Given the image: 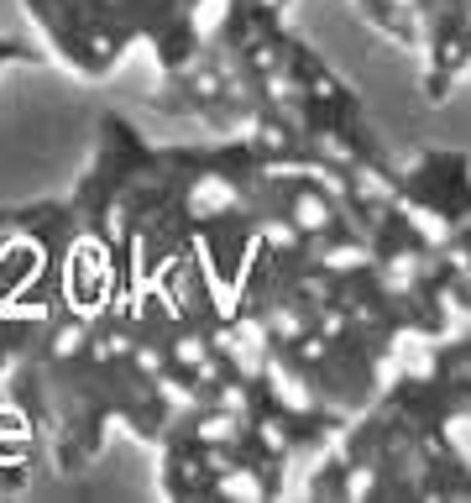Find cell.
Masks as SVG:
<instances>
[{
    "mask_svg": "<svg viewBox=\"0 0 471 503\" xmlns=\"http://www.w3.org/2000/svg\"><path fill=\"white\" fill-rule=\"evenodd\" d=\"M231 204H241V195H236V184L221 174L199 178L194 189H189V210H194V215H225Z\"/></svg>",
    "mask_w": 471,
    "mask_h": 503,
    "instance_id": "cell-1",
    "label": "cell"
},
{
    "mask_svg": "<svg viewBox=\"0 0 471 503\" xmlns=\"http://www.w3.org/2000/svg\"><path fill=\"white\" fill-rule=\"evenodd\" d=\"M294 226L304 231V236H320V231L335 226V204L325 200V189H304V195H294Z\"/></svg>",
    "mask_w": 471,
    "mask_h": 503,
    "instance_id": "cell-2",
    "label": "cell"
},
{
    "mask_svg": "<svg viewBox=\"0 0 471 503\" xmlns=\"http://www.w3.org/2000/svg\"><path fill=\"white\" fill-rule=\"evenodd\" d=\"M268 383H273V394L283 409H294V414H315V394H309V383L298 373H288V367H278V362H268Z\"/></svg>",
    "mask_w": 471,
    "mask_h": 503,
    "instance_id": "cell-3",
    "label": "cell"
},
{
    "mask_svg": "<svg viewBox=\"0 0 471 503\" xmlns=\"http://www.w3.org/2000/svg\"><path fill=\"white\" fill-rule=\"evenodd\" d=\"M221 498H268V478H257L251 467H225V472H215V482H210Z\"/></svg>",
    "mask_w": 471,
    "mask_h": 503,
    "instance_id": "cell-4",
    "label": "cell"
},
{
    "mask_svg": "<svg viewBox=\"0 0 471 503\" xmlns=\"http://www.w3.org/2000/svg\"><path fill=\"white\" fill-rule=\"evenodd\" d=\"M199 446H231L236 435H241V414H231V409H210L204 420L194 425Z\"/></svg>",
    "mask_w": 471,
    "mask_h": 503,
    "instance_id": "cell-5",
    "label": "cell"
},
{
    "mask_svg": "<svg viewBox=\"0 0 471 503\" xmlns=\"http://www.w3.org/2000/svg\"><path fill=\"white\" fill-rule=\"evenodd\" d=\"M268 326H273V341H283V346H294L298 336H309V320H304V309H294V304H273L268 309Z\"/></svg>",
    "mask_w": 471,
    "mask_h": 503,
    "instance_id": "cell-6",
    "label": "cell"
},
{
    "mask_svg": "<svg viewBox=\"0 0 471 503\" xmlns=\"http://www.w3.org/2000/svg\"><path fill=\"white\" fill-rule=\"evenodd\" d=\"M367 262H372V252L367 247H325L320 252L325 273H351V268H367Z\"/></svg>",
    "mask_w": 471,
    "mask_h": 503,
    "instance_id": "cell-7",
    "label": "cell"
},
{
    "mask_svg": "<svg viewBox=\"0 0 471 503\" xmlns=\"http://www.w3.org/2000/svg\"><path fill=\"white\" fill-rule=\"evenodd\" d=\"M215 409H231V414H241V420H247V414H251V388H247V377H241V383H225L221 394H215Z\"/></svg>",
    "mask_w": 471,
    "mask_h": 503,
    "instance_id": "cell-8",
    "label": "cell"
},
{
    "mask_svg": "<svg viewBox=\"0 0 471 503\" xmlns=\"http://www.w3.org/2000/svg\"><path fill=\"white\" fill-rule=\"evenodd\" d=\"M298 236H304V231L294 226V215H288V221H268V226H262V242H268L273 252H288V247H298Z\"/></svg>",
    "mask_w": 471,
    "mask_h": 503,
    "instance_id": "cell-9",
    "label": "cell"
},
{
    "mask_svg": "<svg viewBox=\"0 0 471 503\" xmlns=\"http://www.w3.org/2000/svg\"><path fill=\"white\" fill-rule=\"evenodd\" d=\"M174 356L184 362V367H189V373H199V367L210 362V346H204V336H194V330H189V336H184V341L174 346Z\"/></svg>",
    "mask_w": 471,
    "mask_h": 503,
    "instance_id": "cell-10",
    "label": "cell"
},
{
    "mask_svg": "<svg viewBox=\"0 0 471 503\" xmlns=\"http://www.w3.org/2000/svg\"><path fill=\"white\" fill-rule=\"evenodd\" d=\"M315 330H320V336H330V341H341V336L351 330V315H346V309H330V304H325L320 315H315Z\"/></svg>",
    "mask_w": 471,
    "mask_h": 503,
    "instance_id": "cell-11",
    "label": "cell"
},
{
    "mask_svg": "<svg viewBox=\"0 0 471 503\" xmlns=\"http://www.w3.org/2000/svg\"><path fill=\"white\" fill-rule=\"evenodd\" d=\"M372 482H377L372 467H356V472H351V478L341 482V493H346V498H367V493H372Z\"/></svg>",
    "mask_w": 471,
    "mask_h": 503,
    "instance_id": "cell-12",
    "label": "cell"
},
{
    "mask_svg": "<svg viewBox=\"0 0 471 503\" xmlns=\"http://www.w3.org/2000/svg\"><path fill=\"white\" fill-rule=\"evenodd\" d=\"M79 346H84V326H63L52 336V356H74Z\"/></svg>",
    "mask_w": 471,
    "mask_h": 503,
    "instance_id": "cell-13",
    "label": "cell"
},
{
    "mask_svg": "<svg viewBox=\"0 0 471 503\" xmlns=\"http://www.w3.org/2000/svg\"><path fill=\"white\" fill-rule=\"evenodd\" d=\"M257 435H262V446H268V451H288V430H283V420H262Z\"/></svg>",
    "mask_w": 471,
    "mask_h": 503,
    "instance_id": "cell-14",
    "label": "cell"
},
{
    "mask_svg": "<svg viewBox=\"0 0 471 503\" xmlns=\"http://www.w3.org/2000/svg\"><path fill=\"white\" fill-rule=\"evenodd\" d=\"M137 367H142L147 377H157V373H163V356L152 352V346H137Z\"/></svg>",
    "mask_w": 471,
    "mask_h": 503,
    "instance_id": "cell-15",
    "label": "cell"
},
{
    "mask_svg": "<svg viewBox=\"0 0 471 503\" xmlns=\"http://www.w3.org/2000/svg\"><path fill=\"white\" fill-rule=\"evenodd\" d=\"M278 5H283V0H251V11H262V16H273Z\"/></svg>",
    "mask_w": 471,
    "mask_h": 503,
    "instance_id": "cell-16",
    "label": "cell"
},
{
    "mask_svg": "<svg viewBox=\"0 0 471 503\" xmlns=\"http://www.w3.org/2000/svg\"><path fill=\"white\" fill-rule=\"evenodd\" d=\"M466 22H471V11H466Z\"/></svg>",
    "mask_w": 471,
    "mask_h": 503,
    "instance_id": "cell-17",
    "label": "cell"
}]
</instances>
